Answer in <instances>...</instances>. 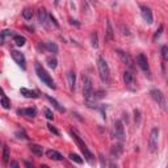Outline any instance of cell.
Returning <instances> with one entry per match:
<instances>
[{"label": "cell", "mask_w": 168, "mask_h": 168, "mask_svg": "<svg viewBox=\"0 0 168 168\" xmlns=\"http://www.w3.org/2000/svg\"><path fill=\"white\" fill-rule=\"evenodd\" d=\"M105 96V92L104 91H97L96 93H93V99L95 100H100V99H102Z\"/></svg>", "instance_id": "d6a6232c"}, {"label": "cell", "mask_w": 168, "mask_h": 168, "mask_svg": "<svg viewBox=\"0 0 168 168\" xmlns=\"http://www.w3.org/2000/svg\"><path fill=\"white\" fill-rule=\"evenodd\" d=\"M162 58L163 60H167L168 59V47L166 45L162 46Z\"/></svg>", "instance_id": "4dcf8cb0"}, {"label": "cell", "mask_w": 168, "mask_h": 168, "mask_svg": "<svg viewBox=\"0 0 168 168\" xmlns=\"http://www.w3.org/2000/svg\"><path fill=\"white\" fill-rule=\"evenodd\" d=\"M113 137L116 139H118L120 142H124L125 141V129H124V125L121 121H114L113 124Z\"/></svg>", "instance_id": "8992f818"}, {"label": "cell", "mask_w": 168, "mask_h": 168, "mask_svg": "<svg viewBox=\"0 0 168 168\" xmlns=\"http://www.w3.org/2000/svg\"><path fill=\"white\" fill-rule=\"evenodd\" d=\"M97 67H99V72H100V78H101L102 83L104 84H109L110 81V71H109V66L106 63V60L102 57L97 58Z\"/></svg>", "instance_id": "3957f363"}, {"label": "cell", "mask_w": 168, "mask_h": 168, "mask_svg": "<svg viewBox=\"0 0 168 168\" xmlns=\"http://www.w3.org/2000/svg\"><path fill=\"white\" fill-rule=\"evenodd\" d=\"M11 166H12V167H19V163H17V162H12V163H11Z\"/></svg>", "instance_id": "74e56055"}, {"label": "cell", "mask_w": 168, "mask_h": 168, "mask_svg": "<svg viewBox=\"0 0 168 168\" xmlns=\"http://www.w3.org/2000/svg\"><path fill=\"white\" fill-rule=\"evenodd\" d=\"M89 38H91V45H92V47H97L99 46V35L96 32H93V33H91V35H89Z\"/></svg>", "instance_id": "603a6c76"}, {"label": "cell", "mask_w": 168, "mask_h": 168, "mask_svg": "<svg viewBox=\"0 0 168 168\" xmlns=\"http://www.w3.org/2000/svg\"><path fill=\"white\" fill-rule=\"evenodd\" d=\"M0 95H2V96H5V93H4V91H3V89H2V87H0Z\"/></svg>", "instance_id": "ab89813d"}, {"label": "cell", "mask_w": 168, "mask_h": 168, "mask_svg": "<svg viewBox=\"0 0 168 168\" xmlns=\"http://www.w3.org/2000/svg\"><path fill=\"white\" fill-rule=\"evenodd\" d=\"M116 53L118 54V57H120V59L122 60V63H125L126 66L129 67V69H134V62H133V59H131V57L127 54V53H125V51H122V50H116Z\"/></svg>", "instance_id": "9c48e42d"}, {"label": "cell", "mask_w": 168, "mask_h": 168, "mask_svg": "<svg viewBox=\"0 0 168 168\" xmlns=\"http://www.w3.org/2000/svg\"><path fill=\"white\" fill-rule=\"evenodd\" d=\"M38 20H40V23L42 24V26L47 29L49 28V15H47V12H46V9L41 8L38 11Z\"/></svg>", "instance_id": "8fae6325"}, {"label": "cell", "mask_w": 168, "mask_h": 168, "mask_svg": "<svg viewBox=\"0 0 168 168\" xmlns=\"http://www.w3.org/2000/svg\"><path fill=\"white\" fill-rule=\"evenodd\" d=\"M2 105H3V108L4 109H11V102H9V100L5 97V96H3V99H2Z\"/></svg>", "instance_id": "83f0119b"}, {"label": "cell", "mask_w": 168, "mask_h": 168, "mask_svg": "<svg viewBox=\"0 0 168 168\" xmlns=\"http://www.w3.org/2000/svg\"><path fill=\"white\" fill-rule=\"evenodd\" d=\"M20 92H21V95H23L24 97H26V99H38L40 97L38 92L32 91V89H28V88H21Z\"/></svg>", "instance_id": "7c38bea8"}, {"label": "cell", "mask_w": 168, "mask_h": 168, "mask_svg": "<svg viewBox=\"0 0 168 168\" xmlns=\"http://www.w3.org/2000/svg\"><path fill=\"white\" fill-rule=\"evenodd\" d=\"M70 134H71V137H72V139L75 142H76V145L79 146V148L81 150V152L84 154V158L87 159V162L88 163H91V164H93V159H95V156H93V154H92L91 151L88 150L87 147V145L83 142V139H81L79 135H78V133L74 130V129H71L70 130Z\"/></svg>", "instance_id": "6da1fadb"}, {"label": "cell", "mask_w": 168, "mask_h": 168, "mask_svg": "<svg viewBox=\"0 0 168 168\" xmlns=\"http://www.w3.org/2000/svg\"><path fill=\"white\" fill-rule=\"evenodd\" d=\"M34 69H35V74H37V76L42 80V83L46 84L49 88L55 89L54 80H53V78L50 76V74H47V71H46L44 67H42L41 63H35V64H34Z\"/></svg>", "instance_id": "7a4b0ae2"}, {"label": "cell", "mask_w": 168, "mask_h": 168, "mask_svg": "<svg viewBox=\"0 0 168 168\" xmlns=\"http://www.w3.org/2000/svg\"><path fill=\"white\" fill-rule=\"evenodd\" d=\"M11 57L13 58V60L19 64V66L21 67L23 70L26 69V60H25V57L23 53H20V51H17V50H11Z\"/></svg>", "instance_id": "ba28073f"}, {"label": "cell", "mask_w": 168, "mask_h": 168, "mask_svg": "<svg viewBox=\"0 0 168 168\" xmlns=\"http://www.w3.org/2000/svg\"><path fill=\"white\" fill-rule=\"evenodd\" d=\"M45 50H47L49 53H53V54H58V45L55 42H46Z\"/></svg>", "instance_id": "ffe728a7"}, {"label": "cell", "mask_w": 168, "mask_h": 168, "mask_svg": "<svg viewBox=\"0 0 168 168\" xmlns=\"http://www.w3.org/2000/svg\"><path fill=\"white\" fill-rule=\"evenodd\" d=\"M124 81H125V84L131 85L134 83V75L131 74L130 71H125L124 72Z\"/></svg>", "instance_id": "44dd1931"}, {"label": "cell", "mask_w": 168, "mask_h": 168, "mask_svg": "<svg viewBox=\"0 0 168 168\" xmlns=\"http://www.w3.org/2000/svg\"><path fill=\"white\" fill-rule=\"evenodd\" d=\"M114 37V32H113V28H112V24H110L109 20H106V32H105V38L106 41H112Z\"/></svg>", "instance_id": "2e32d148"}, {"label": "cell", "mask_w": 168, "mask_h": 168, "mask_svg": "<svg viewBox=\"0 0 168 168\" xmlns=\"http://www.w3.org/2000/svg\"><path fill=\"white\" fill-rule=\"evenodd\" d=\"M23 16L25 20H32V17H33V9L32 8H25L24 12H23Z\"/></svg>", "instance_id": "cb8c5ba5"}, {"label": "cell", "mask_w": 168, "mask_h": 168, "mask_svg": "<svg viewBox=\"0 0 168 168\" xmlns=\"http://www.w3.org/2000/svg\"><path fill=\"white\" fill-rule=\"evenodd\" d=\"M134 114H135V121L139 124V122H141V112H139L138 109H135L134 110Z\"/></svg>", "instance_id": "e575fe53"}, {"label": "cell", "mask_w": 168, "mask_h": 168, "mask_svg": "<svg viewBox=\"0 0 168 168\" xmlns=\"http://www.w3.org/2000/svg\"><path fill=\"white\" fill-rule=\"evenodd\" d=\"M122 154V146L121 145H116L113 146L112 150H110V155H112V159H118Z\"/></svg>", "instance_id": "9a60e30c"}, {"label": "cell", "mask_w": 168, "mask_h": 168, "mask_svg": "<svg viewBox=\"0 0 168 168\" xmlns=\"http://www.w3.org/2000/svg\"><path fill=\"white\" fill-rule=\"evenodd\" d=\"M13 42H15L16 46H19V47H21V46L25 45V37H23V35H13Z\"/></svg>", "instance_id": "7402d4cb"}, {"label": "cell", "mask_w": 168, "mask_h": 168, "mask_svg": "<svg viewBox=\"0 0 168 168\" xmlns=\"http://www.w3.org/2000/svg\"><path fill=\"white\" fill-rule=\"evenodd\" d=\"M46 155H47V158L51 160H63V155L57 151V150H47V151H46Z\"/></svg>", "instance_id": "5bb4252c"}, {"label": "cell", "mask_w": 168, "mask_h": 168, "mask_svg": "<svg viewBox=\"0 0 168 168\" xmlns=\"http://www.w3.org/2000/svg\"><path fill=\"white\" fill-rule=\"evenodd\" d=\"M3 162L5 164L9 162V148L8 146H4V150H3Z\"/></svg>", "instance_id": "d4e9b609"}, {"label": "cell", "mask_w": 168, "mask_h": 168, "mask_svg": "<svg viewBox=\"0 0 168 168\" xmlns=\"http://www.w3.org/2000/svg\"><path fill=\"white\" fill-rule=\"evenodd\" d=\"M67 81H69V87L71 91H74L75 88V81H76V76H75L74 71H69L67 72Z\"/></svg>", "instance_id": "e0dca14e"}, {"label": "cell", "mask_w": 168, "mask_h": 168, "mask_svg": "<svg viewBox=\"0 0 168 168\" xmlns=\"http://www.w3.org/2000/svg\"><path fill=\"white\" fill-rule=\"evenodd\" d=\"M47 129H49L50 131H51V133H54L55 135H59V131L57 130V129H55L54 126H53V125H47Z\"/></svg>", "instance_id": "d590c367"}, {"label": "cell", "mask_w": 168, "mask_h": 168, "mask_svg": "<svg viewBox=\"0 0 168 168\" xmlns=\"http://www.w3.org/2000/svg\"><path fill=\"white\" fill-rule=\"evenodd\" d=\"M25 166H26V167H33V164L29 163V162H26V163H25Z\"/></svg>", "instance_id": "f35d334b"}, {"label": "cell", "mask_w": 168, "mask_h": 168, "mask_svg": "<svg viewBox=\"0 0 168 168\" xmlns=\"http://www.w3.org/2000/svg\"><path fill=\"white\" fill-rule=\"evenodd\" d=\"M0 35H2L3 41H4L5 38H11V37H13V33H12V30H3V32H0Z\"/></svg>", "instance_id": "4316f807"}, {"label": "cell", "mask_w": 168, "mask_h": 168, "mask_svg": "<svg viewBox=\"0 0 168 168\" xmlns=\"http://www.w3.org/2000/svg\"><path fill=\"white\" fill-rule=\"evenodd\" d=\"M137 64L142 69V71L147 75L148 78H151V71H150V66H148V60L143 54H139L137 57Z\"/></svg>", "instance_id": "52a82bcc"}, {"label": "cell", "mask_w": 168, "mask_h": 168, "mask_svg": "<svg viewBox=\"0 0 168 168\" xmlns=\"http://www.w3.org/2000/svg\"><path fill=\"white\" fill-rule=\"evenodd\" d=\"M162 32H163V25H160V26H159V29L155 32V34H154V37H152V41H154V42H155V41H156V40H158V38L160 37V34H162Z\"/></svg>", "instance_id": "f546056e"}, {"label": "cell", "mask_w": 168, "mask_h": 168, "mask_svg": "<svg viewBox=\"0 0 168 168\" xmlns=\"http://www.w3.org/2000/svg\"><path fill=\"white\" fill-rule=\"evenodd\" d=\"M70 159L72 160V162L78 163V164H81V163H83V159H81L79 155H76V154H70Z\"/></svg>", "instance_id": "484cf974"}, {"label": "cell", "mask_w": 168, "mask_h": 168, "mask_svg": "<svg viewBox=\"0 0 168 168\" xmlns=\"http://www.w3.org/2000/svg\"><path fill=\"white\" fill-rule=\"evenodd\" d=\"M159 129L154 127L150 134V141H148V147H150V152H156L158 151V141H159Z\"/></svg>", "instance_id": "277c9868"}, {"label": "cell", "mask_w": 168, "mask_h": 168, "mask_svg": "<svg viewBox=\"0 0 168 168\" xmlns=\"http://www.w3.org/2000/svg\"><path fill=\"white\" fill-rule=\"evenodd\" d=\"M17 113L20 114V116H25V117H35V114H37V110L34 108H25V109H19L17 110Z\"/></svg>", "instance_id": "4fadbf2b"}, {"label": "cell", "mask_w": 168, "mask_h": 168, "mask_svg": "<svg viewBox=\"0 0 168 168\" xmlns=\"http://www.w3.org/2000/svg\"><path fill=\"white\" fill-rule=\"evenodd\" d=\"M139 8H141V15H142V19H143L147 24H152L154 17H152V12H151V9H150L148 7H146V5H141Z\"/></svg>", "instance_id": "30bf717a"}, {"label": "cell", "mask_w": 168, "mask_h": 168, "mask_svg": "<svg viewBox=\"0 0 168 168\" xmlns=\"http://www.w3.org/2000/svg\"><path fill=\"white\" fill-rule=\"evenodd\" d=\"M29 148H30V151L33 154H35L37 156H42V155H44V148H42V146H40V145L32 143L29 146Z\"/></svg>", "instance_id": "ac0fdd59"}, {"label": "cell", "mask_w": 168, "mask_h": 168, "mask_svg": "<svg viewBox=\"0 0 168 168\" xmlns=\"http://www.w3.org/2000/svg\"><path fill=\"white\" fill-rule=\"evenodd\" d=\"M150 95H151V97L154 101L158 102V105L162 108L163 110L167 109V102H166V97H164L163 92L159 91V89H152L151 92H150Z\"/></svg>", "instance_id": "5b68a950"}, {"label": "cell", "mask_w": 168, "mask_h": 168, "mask_svg": "<svg viewBox=\"0 0 168 168\" xmlns=\"http://www.w3.org/2000/svg\"><path fill=\"white\" fill-rule=\"evenodd\" d=\"M100 160H101V166H105V160H104V156H102V155H100Z\"/></svg>", "instance_id": "8d00e7d4"}, {"label": "cell", "mask_w": 168, "mask_h": 168, "mask_svg": "<svg viewBox=\"0 0 168 168\" xmlns=\"http://www.w3.org/2000/svg\"><path fill=\"white\" fill-rule=\"evenodd\" d=\"M46 99H47L49 101L51 102V104H53V106H54V108H55L57 110H58V112H60V113H63V112H64V108H63V106H62V105L59 104L58 101H57V100H55L54 97H51V96L46 95Z\"/></svg>", "instance_id": "d6986e66"}, {"label": "cell", "mask_w": 168, "mask_h": 168, "mask_svg": "<svg viewBox=\"0 0 168 168\" xmlns=\"http://www.w3.org/2000/svg\"><path fill=\"white\" fill-rule=\"evenodd\" d=\"M44 112H45V116H46V118H47V120H53V118H54V114H53V112L49 108H45Z\"/></svg>", "instance_id": "1f68e13d"}, {"label": "cell", "mask_w": 168, "mask_h": 168, "mask_svg": "<svg viewBox=\"0 0 168 168\" xmlns=\"http://www.w3.org/2000/svg\"><path fill=\"white\" fill-rule=\"evenodd\" d=\"M58 2H59V0H55V4H58Z\"/></svg>", "instance_id": "60d3db41"}, {"label": "cell", "mask_w": 168, "mask_h": 168, "mask_svg": "<svg viewBox=\"0 0 168 168\" xmlns=\"http://www.w3.org/2000/svg\"><path fill=\"white\" fill-rule=\"evenodd\" d=\"M49 20H50V23H51V24H54V26L59 28V24H58V21L55 20V17L53 16V15H49Z\"/></svg>", "instance_id": "836d02e7"}, {"label": "cell", "mask_w": 168, "mask_h": 168, "mask_svg": "<svg viewBox=\"0 0 168 168\" xmlns=\"http://www.w3.org/2000/svg\"><path fill=\"white\" fill-rule=\"evenodd\" d=\"M57 63H58V62H57L55 58H49L47 59V66L50 67V69H53V70L57 69Z\"/></svg>", "instance_id": "f1b7e54d"}]
</instances>
